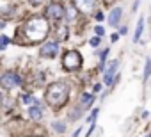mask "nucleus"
I'll list each match as a JSON object with an SVG mask.
<instances>
[{
    "mask_svg": "<svg viewBox=\"0 0 151 137\" xmlns=\"http://www.w3.org/2000/svg\"><path fill=\"white\" fill-rule=\"evenodd\" d=\"M23 30H25V36H27V39L30 43H39L48 34V22H46V18L34 16L25 23Z\"/></svg>",
    "mask_w": 151,
    "mask_h": 137,
    "instance_id": "f257e3e1",
    "label": "nucleus"
},
{
    "mask_svg": "<svg viewBox=\"0 0 151 137\" xmlns=\"http://www.w3.org/2000/svg\"><path fill=\"white\" fill-rule=\"evenodd\" d=\"M68 93H69V89H68V86L64 82L50 84L48 89H46V102H48V105H52L55 109L62 107L68 102Z\"/></svg>",
    "mask_w": 151,
    "mask_h": 137,
    "instance_id": "f03ea898",
    "label": "nucleus"
},
{
    "mask_svg": "<svg viewBox=\"0 0 151 137\" xmlns=\"http://www.w3.org/2000/svg\"><path fill=\"white\" fill-rule=\"evenodd\" d=\"M62 66L68 71H77L82 66V55L77 50H68L64 53V57H62Z\"/></svg>",
    "mask_w": 151,
    "mask_h": 137,
    "instance_id": "7ed1b4c3",
    "label": "nucleus"
},
{
    "mask_svg": "<svg viewBox=\"0 0 151 137\" xmlns=\"http://www.w3.org/2000/svg\"><path fill=\"white\" fill-rule=\"evenodd\" d=\"M22 84V79L14 73V71H6L2 77H0V87H4V89H13L16 86Z\"/></svg>",
    "mask_w": 151,
    "mask_h": 137,
    "instance_id": "20e7f679",
    "label": "nucleus"
},
{
    "mask_svg": "<svg viewBox=\"0 0 151 137\" xmlns=\"http://www.w3.org/2000/svg\"><path fill=\"white\" fill-rule=\"evenodd\" d=\"M46 20L50 22H60L64 18V7L60 4H50V7H46Z\"/></svg>",
    "mask_w": 151,
    "mask_h": 137,
    "instance_id": "39448f33",
    "label": "nucleus"
},
{
    "mask_svg": "<svg viewBox=\"0 0 151 137\" xmlns=\"http://www.w3.org/2000/svg\"><path fill=\"white\" fill-rule=\"evenodd\" d=\"M117 68H119V62H117V61H112V62H110V66L105 70L103 82H105L107 86H112V82H114V75H116V71H117Z\"/></svg>",
    "mask_w": 151,
    "mask_h": 137,
    "instance_id": "423d86ee",
    "label": "nucleus"
},
{
    "mask_svg": "<svg viewBox=\"0 0 151 137\" xmlns=\"http://www.w3.org/2000/svg\"><path fill=\"white\" fill-rule=\"evenodd\" d=\"M59 53V45L57 43H45L41 48V55L43 57H55Z\"/></svg>",
    "mask_w": 151,
    "mask_h": 137,
    "instance_id": "0eeeda50",
    "label": "nucleus"
},
{
    "mask_svg": "<svg viewBox=\"0 0 151 137\" xmlns=\"http://www.w3.org/2000/svg\"><path fill=\"white\" fill-rule=\"evenodd\" d=\"M96 0H75V7L84 11V13H91L94 9Z\"/></svg>",
    "mask_w": 151,
    "mask_h": 137,
    "instance_id": "6e6552de",
    "label": "nucleus"
},
{
    "mask_svg": "<svg viewBox=\"0 0 151 137\" xmlns=\"http://www.w3.org/2000/svg\"><path fill=\"white\" fill-rule=\"evenodd\" d=\"M121 14H123V9L121 7H114L110 11V14H109V23L110 25H117L119 20H121Z\"/></svg>",
    "mask_w": 151,
    "mask_h": 137,
    "instance_id": "1a4fd4ad",
    "label": "nucleus"
},
{
    "mask_svg": "<svg viewBox=\"0 0 151 137\" xmlns=\"http://www.w3.org/2000/svg\"><path fill=\"white\" fill-rule=\"evenodd\" d=\"M29 114H30V118L32 119H41L43 118V107L39 105V103H36V105H32V107H29Z\"/></svg>",
    "mask_w": 151,
    "mask_h": 137,
    "instance_id": "9d476101",
    "label": "nucleus"
},
{
    "mask_svg": "<svg viewBox=\"0 0 151 137\" xmlns=\"http://www.w3.org/2000/svg\"><path fill=\"white\" fill-rule=\"evenodd\" d=\"M55 36H57L59 41H66V39H68V27L60 23V25L57 27V30H55Z\"/></svg>",
    "mask_w": 151,
    "mask_h": 137,
    "instance_id": "9b49d317",
    "label": "nucleus"
},
{
    "mask_svg": "<svg viewBox=\"0 0 151 137\" xmlns=\"http://www.w3.org/2000/svg\"><path fill=\"white\" fill-rule=\"evenodd\" d=\"M142 29H144V18H140L137 22V29H135V36H133V41H139L140 36H142Z\"/></svg>",
    "mask_w": 151,
    "mask_h": 137,
    "instance_id": "f8f14e48",
    "label": "nucleus"
},
{
    "mask_svg": "<svg viewBox=\"0 0 151 137\" xmlns=\"http://www.w3.org/2000/svg\"><path fill=\"white\" fill-rule=\"evenodd\" d=\"M93 100H94V96H93V94H82V100H80V105L84 107V110H86V109H89V105L93 103Z\"/></svg>",
    "mask_w": 151,
    "mask_h": 137,
    "instance_id": "ddd939ff",
    "label": "nucleus"
},
{
    "mask_svg": "<svg viewBox=\"0 0 151 137\" xmlns=\"http://www.w3.org/2000/svg\"><path fill=\"white\" fill-rule=\"evenodd\" d=\"M52 126H53V130L59 132V133H64V132H66V125H64L62 121H53Z\"/></svg>",
    "mask_w": 151,
    "mask_h": 137,
    "instance_id": "4468645a",
    "label": "nucleus"
},
{
    "mask_svg": "<svg viewBox=\"0 0 151 137\" xmlns=\"http://www.w3.org/2000/svg\"><path fill=\"white\" fill-rule=\"evenodd\" d=\"M82 112H84V107H82V105H78L77 109H75V110H73V112L69 114V118H71V119L75 121V119H78V118L82 116Z\"/></svg>",
    "mask_w": 151,
    "mask_h": 137,
    "instance_id": "2eb2a0df",
    "label": "nucleus"
},
{
    "mask_svg": "<svg viewBox=\"0 0 151 137\" xmlns=\"http://www.w3.org/2000/svg\"><path fill=\"white\" fill-rule=\"evenodd\" d=\"M151 77V59L146 61V70H144V82Z\"/></svg>",
    "mask_w": 151,
    "mask_h": 137,
    "instance_id": "dca6fc26",
    "label": "nucleus"
},
{
    "mask_svg": "<svg viewBox=\"0 0 151 137\" xmlns=\"http://www.w3.org/2000/svg\"><path fill=\"white\" fill-rule=\"evenodd\" d=\"M66 16H68V20H69V22H73L75 18H77V9H75L73 6H69V7H68V14H66Z\"/></svg>",
    "mask_w": 151,
    "mask_h": 137,
    "instance_id": "f3484780",
    "label": "nucleus"
},
{
    "mask_svg": "<svg viewBox=\"0 0 151 137\" xmlns=\"http://www.w3.org/2000/svg\"><path fill=\"white\" fill-rule=\"evenodd\" d=\"M23 100H25V103H32V105H36V103H37V100H36L34 96H29V94H25V96H23Z\"/></svg>",
    "mask_w": 151,
    "mask_h": 137,
    "instance_id": "a211bd4d",
    "label": "nucleus"
},
{
    "mask_svg": "<svg viewBox=\"0 0 151 137\" xmlns=\"http://www.w3.org/2000/svg\"><path fill=\"white\" fill-rule=\"evenodd\" d=\"M7 43H9V39H7L6 36H0V50L6 48V46H7Z\"/></svg>",
    "mask_w": 151,
    "mask_h": 137,
    "instance_id": "6ab92c4d",
    "label": "nucleus"
},
{
    "mask_svg": "<svg viewBox=\"0 0 151 137\" xmlns=\"http://www.w3.org/2000/svg\"><path fill=\"white\" fill-rule=\"evenodd\" d=\"M107 55H109V50H103V53H101V70H105V59H107Z\"/></svg>",
    "mask_w": 151,
    "mask_h": 137,
    "instance_id": "aec40b11",
    "label": "nucleus"
},
{
    "mask_svg": "<svg viewBox=\"0 0 151 137\" xmlns=\"http://www.w3.org/2000/svg\"><path fill=\"white\" fill-rule=\"evenodd\" d=\"M94 32H96V34H98V37H101V36H103V34H105V29H103V27H101V25H98V27H96V29H94Z\"/></svg>",
    "mask_w": 151,
    "mask_h": 137,
    "instance_id": "412c9836",
    "label": "nucleus"
},
{
    "mask_svg": "<svg viewBox=\"0 0 151 137\" xmlns=\"http://www.w3.org/2000/svg\"><path fill=\"white\" fill-rule=\"evenodd\" d=\"M96 116H98V110H93V114L89 116V119H87V121H89V123H94V119H96Z\"/></svg>",
    "mask_w": 151,
    "mask_h": 137,
    "instance_id": "4be33fe9",
    "label": "nucleus"
},
{
    "mask_svg": "<svg viewBox=\"0 0 151 137\" xmlns=\"http://www.w3.org/2000/svg\"><path fill=\"white\" fill-rule=\"evenodd\" d=\"M29 2H30L32 6H36V7H37V6H41V4L45 2V0H29Z\"/></svg>",
    "mask_w": 151,
    "mask_h": 137,
    "instance_id": "5701e85b",
    "label": "nucleus"
},
{
    "mask_svg": "<svg viewBox=\"0 0 151 137\" xmlns=\"http://www.w3.org/2000/svg\"><path fill=\"white\" fill-rule=\"evenodd\" d=\"M91 45H93V46H98V45H100V37H93V39H91Z\"/></svg>",
    "mask_w": 151,
    "mask_h": 137,
    "instance_id": "b1692460",
    "label": "nucleus"
},
{
    "mask_svg": "<svg viewBox=\"0 0 151 137\" xmlns=\"http://www.w3.org/2000/svg\"><path fill=\"white\" fill-rule=\"evenodd\" d=\"M110 39H112V41H117V39H119V34H112V37H110Z\"/></svg>",
    "mask_w": 151,
    "mask_h": 137,
    "instance_id": "393cba45",
    "label": "nucleus"
},
{
    "mask_svg": "<svg viewBox=\"0 0 151 137\" xmlns=\"http://www.w3.org/2000/svg\"><path fill=\"white\" fill-rule=\"evenodd\" d=\"M0 27H4V22H2V23H0Z\"/></svg>",
    "mask_w": 151,
    "mask_h": 137,
    "instance_id": "a878e982",
    "label": "nucleus"
},
{
    "mask_svg": "<svg viewBox=\"0 0 151 137\" xmlns=\"http://www.w3.org/2000/svg\"><path fill=\"white\" fill-rule=\"evenodd\" d=\"M144 137H151V135H144Z\"/></svg>",
    "mask_w": 151,
    "mask_h": 137,
    "instance_id": "bb28decb",
    "label": "nucleus"
}]
</instances>
